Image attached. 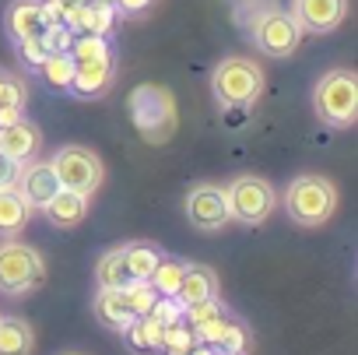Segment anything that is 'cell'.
I'll return each mask as SVG.
<instances>
[{"label": "cell", "instance_id": "22", "mask_svg": "<svg viewBox=\"0 0 358 355\" xmlns=\"http://www.w3.org/2000/svg\"><path fill=\"white\" fill-rule=\"evenodd\" d=\"M0 355H32V327L22 316H0Z\"/></svg>", "mask_w": 358, "mask_h": 355}, {"label": "cell", "instance_id": "20", "mask_svg": "<svg viewBox=\"0 0 358 355\" xmlns=\"http://www.w3.org/2000/svg\"><path fill=\"white\" fill-rule=\"evenodd\" d=\"M29 218H32V204L18 194V187L0 190V232L15 236L18 229L29 225Z\"/></svg>", "mask_w": 358, "mask_h": 355}, {"label": "cell", "instance_id": "27", "mask_svg": "<svg viewBox=\"0 0 358 355\" xmlns=\"http://www.w3.org/2000/svg\"><path fill=\"white\" fill-rule=\"evenodd\" d=\"M211 348H215L218 355H246V348H250V330H246V327L232 316Z\"/></svg>", "mask_w": 358, "mask_h": 355}, {"label": "cell", "instance_id": "3", "mask_svg": "<svg viewBox=\"0 0 358 355\" xmlns=\"http://www.w3.org/2000/svg\"><path fill=\"white\" fill-rule=\"evenodd\" d=\"M211 88L225 109H246L264 92V71L250 57H225L211 74Z\"/></svg>", "mask_w": 358, "mask_h": 355}, {"label": "cell", "instance_id": "4", "mask_svg": "<svg viewBox=\"0 0 358 355\" xmlns=\"http://www.w3.org/2000/svg\"><path fill=\"white\" fill-rule=\"evenodd\" d=\"M313 109L327 127H351L358 116V78L351 71H330L313 88Z\"/></svg>", "mask_w": 358, "mask_h": 355}, {"label": "cell", "instance_id": "18", "mask_svg": "<svg viewBox=\"0 0 358 355\" xmlns=\"http://www.w3.org/2000/svg\"><path fill=\"white\" fill-rule=\"evenodd\" d=\"M8 32L15 43L22 39H32V36H43L46 22H43V11H39V0H15L8 8Z\"/></svg>", "mask_w": 358, "mask_h": 355}, {"label": "cell", "instance_id": "37", "mask_svg": "<svg viewBox=\"0 0 358 355\" xmlns=\"http://www.w3.org/2000/svg\"><path fill=\"white\" fill-rule=\"evenodd\" d=\"M67 355H81V351H67Z\"/></svg>", "mask_w": 358, "mask_h": 355}, {"label": "cell", "instance_id": "5", "mask_svg": "<svg viewBox=\"0 0 358 355\" xmlns=\"http://www.w3.org/2000/svg\"><path fill=\"white\" fill-rule=\"evenodd\" d=\"M225 201H229V218H236L243 225H260L278 208L274 187L267 180H260V176H236L225 187Z\"/></svg>", "mask_w": 358, "mask_h": 355}, {"label": "cell", "instance_id": "23", "mask_svg": "<svg viewBox=\"0 0 358 355\" xmlns=\"http://www.w3.org/2000/svg\"><path fill=\"white\" fill-rule=\"evenodd\" d=\"M187 264L190 260H176V257H162L158 264H155V271H151V288L158 292V295H172L176 299V292H179V281H183V274H187Z\"/></svg>", "mask_w": 358, "mask_h": 355}, {"label": "cell", "instance_id": "34", "mask_svg": "<svg viewBox=\"0 0 358 355\" xmlns=\"http://www.w3.org/2000/svg\"><path fill=\"white\" fill-rule=\"evenodd\" d=\"M113 4H116V15H144L151 4H155V0H113Z\"/></svg>", "mask_w": 358, "mask_h": 355}, {"label": "cell", "instance_id": "25", "mask_svg": "<svg viewBox=\"0 0 358 355\" xmlns=\"http://www.w3.org/2000/svg\"><path fill=\"white\" fill-rule=\"evenodd\" d=\"M36 71L43 74V81H46L50 88L71 92V78H74V60H71V53H50Z\"/></svg>", "mask_w": 358, "mask_h": 355}, {"label": "cell", "instance_id": "21", "mask_svg": "<svg viewBox=\"0 0 358 355\" xmlns=\"http://www.w3.org/2000/svg\"><path fill=\"white\" fill-rule=\"evenodd\" d=\"M120 250H123V260H127V271H130L134 281H148L155 264L162 260V250L155 243H144V239H134V243H127Z\"/></svg>", "mask_w": 358, "mask_h": 355}, {"label": "cell", "instance_id": "26", "mask_svg": "<svg viewBox=\"0 0 358 355\" xmlns=\"http://www.w3.org/2000/svg\"><path fill=\"white\" fill-rule=\"evenodd\" d=\"M194 344H197V337H194L190 323L187 320H176V323H169L162 330V351L158 355H190Z\"/></svg>", "mask_w": 358, "mask_h": 355}, {"label": "cell", "instance_id": "38", "mask_svg": "<svg viewBox=\"0 0 358 355\" xmlns=\"http://www.w3.org/2000/svg\"><path fill=\"white\" fill-rule=\"evenodd\" d=\"M109 4H113V0H109Z\"/></svg>", "mask_w": 358, "mask_h": 355}, {"label": "cell", "instance_id": "7", "mask_svg": "<svg viewBox=\"0 0 358 355\" xmlns=\"http://www.w3.org/2000/svg\"><path fill=\"white\" fill-rule=\"evenodd\" d=\"M50 165H53V172H57V180H60L64 190H74V194H85V197H92L102 187V176H106L99 155L88 151V148H78V144L60 148L50 158Z\"/></svg>", "mask_w": 358, "mask_h": 355}, {"label": "cell", "instance_id": "8", "mask_svg": "<svg viewBox=\"0 0 358 355\" xmlns=\"http://www.w3.org/2000/svg\"><path fill=\"white\" fill-rule=\"evenodd\" d=\"M43 274H46V267H43L39 250H32L25 243H4L0 246V288L4 292H11V295L32 292L43 281Z\"/></svg>", "mask_w": 358, "mask_h": 355}, {"label": "cell", "instance_id": "28", "mask_svg": "<svg viewBox=\"0 0 358 355\" xmlns=\"http://www.w3.org/2000/svg\"><path fill=\"white\" fill-rule=\"evenodd\" d=\"M74 29H67L64 22H53V25H46L43 29V43H46V50L50 53H67L71 50V43H74Z\"/></svg>", "mask_w": 358, "mask_h": 355}, {"label": "cell", "instance_id": "29", "mask_svg": "<svg viewBox=\"0 0 358 355\" xmlns=\"http://www.w3.org/2000/svg\"><path fill=\"white\" fill-rule=\"evenodd\" d=\"M123 292H127V299H130V306H134L137 316H144L151 309V302L158 299V292L151 288V281H130V285H123Z\"/></svg>", "mask_w": 358, "mask_h": 355}, {"label": "cell", "instance_id": "2", "mask_svg": "<svg viewBox=\"0 0 358 355\" xmlns=\"http://www.w3.org/2000/svg\"><path fill=\"white\" fill-rule=\"evenodd\" d=\"M281 204L292 215V222L316 229L337 211V187L327 176H295L281 197Z\"/></svg>", "mask_w": 358, "mask_h": 355}, {"label": "cell", "instance_id": "33", "mask_svg": "<svg viewBox=\"0 0 358 355\" xmlns=\"http://www.w3.org/2000/svg\"><path fill=\"white\" fill-rule=\"evenodd\" d=\"M18 176H22V162H15L11 155L0 151V190L18 187Z\"/></svg>", "mask_w": 358, "mask_h": 355}, {"label": "cell", "instance_id": "12", "mask_svg": "<svg viewBox=\"0 0 358 355\" xmlns=\"http://www.w3.org/2000/svg\"><path fill=\"white\" fill-rule=\"evenodd\" d=\"M60 190V180L50 162H32L29 169H22L18 176V194L32 204V208H46L50 197Z\"/></svg>", "mask_w": 358, "mask_h": 355}, {"label": "cell", "instance_id": "36", "mask_svg": "<svg viewBox=\"0 0 358 355\" xmlns=\"http://www.w3.org/2000/svg\"><path fill=\"white\" fill-rule=\"evenodd\" d=\"M190 355H218V351H215L211 344H201V341H197V344L190 348Z\"/></svg>", "mask_w": 358, "mask_h": 355}, {"label": "cell", "instance_id": "13", "mask_svg": "<svg viewBox=\"0 0 358 355\" xmlns=\"http://www.w3.org/2000/svg\"><path fill=\"white\" fill-rule=\"evenodd\" d=\"M113 85V57H95V60H74V78L71 92L81 99H95Z\"/></svg>", "mask_w": 358, "mask_h": 355}, {"label": "cell", "instance_id": "30", "mask_svg": "<svg viewBox=\"0 0 358 355\" xmlns=\"http://www.w3.org/2000/svg\"><path fill=\"white\" fill-rule=\"evenodd\" d=\"M144 316H151V320H158L162 327H169V323H176V320H183V306H179L172 295H158Z\"/></svg>", "mask_w": 358, "mask_h": 355}, {"label": "cell", "instance_id": "31", "mask_svg": "<svg viewBox=\"0 0 358 355\" xmlns=\"http://www.w3.org/2000/svg\"><path fill=\"white\" fill-rule=\"evenodd\" d=\"M18 46V57L29 64V67H39L46 57H50V50H46V43H43V36H32V39H22V43H15Z\"/></svg>", "mask_w": 358, "mask_h": 355}, {"label": "cell", "instance_id": "16", "mask_svg": "<svg viewBox=\"0 0 358 355\" xmlns=\"http://www.w3.org/2000/svg\"><path fill=\"white\" fill-rule=\"evenodd\" d=\"M43 211L50 215V222H53L57 229H74V225L85 222V215H88V197L60 187V190L50 197V204H46Z\"/></svg>", "mask_w": 358, "mask_h": 355}, {"label": "cell", "instance_id": "15", "mask_svg": "<svg viewBox=\"0 0 358 355\" xmlns=\"http://www.w3.org/2000/svg\"><path fill=\"white\" fill-rule=\"evenodd\" d=\"M218 295V274L204 264H187V274L179 281V292H176V302L179 306H197V302H208Z\"/></svg>", "mask_w": 358, "mask_h": 355}, {"label": "cell", "instance_id": "1", "mask_svg": "<svg viewBox=\"0 0 358 355\" xmlns=\"http://www.w3.org/2000/svg\"><path fill=\"white\" fill-rule=\"evenodd\" d=\"M127 109H130V120H134V127L141 130L144 141L162 144L176 134V99H172L169 88L137 85L127 99Z\"/></svg>", "mask_w": 358, "mask_h": 355}, {"label": "cell", "instance_id": "24", "mask_svg": "<svg viewBox=\"0 0 358 355\" xmlns=\"http://www.w3.org/2000/svg\"><path fill=\"white\" fill-rule=\"evenodd\" d=\"M95 281H99V288H123V285L134 281L130 271H127L123 250H109V253H102V260H99V267H95Z\"/></svg>", "mask_w": 358, "mask_h": 355}, {"label": "cell", "instance_id": "9", "mask_svg": "<svg viewBox=\"0 0 358 355\" xmlns=\"http://www.w3.org/2000/svg\"><path fill=\"white\" fill-rule=\"evenodd\" d=\"M187 215L190 225L201 232H218L229 222V201H225V187L215 183H197L187 194Z\"/></svg>", "mask_w": 358, "mask_h": 355}, {"label": "cell", "instance_id": "19", "mask_svg": "<svg viewBox=\"0 0 358 355\" xmlns=\"http://www.w3.org/2000/svg\"><path fill=\"white\" fill-rule=\"evenodd\" d=\"M162 323L151 320V316H134L120 334L127 337V348L137 351V355H158L162 351Z\"/></svg>", "mask_w": 358, "mask_h": 355}, {"label": "cell", "instance_id": "35", "mask_svg": "<svg viewBox=\"0 0 358 355\" xmlns=\"http://www.w3.org/2000/svg\"><path fill=\"white\" fill-rule=\"evenodd\" d=\"M25 106H11V102H0V130L4 127H11V123H18V120H25V113H22Z\"/></svg>", "mask_w": 358, "mask_h": 355}, {"label": "cell", "instance_id": "17", "mask_svg": "<svg viewBox=\"0 0 358 355\" xmlns=\"http://www.w3.org/2000/svg\"><path fill=\"white\" fill-rule=\"evenodd\" d=\"M95 316L109 330H123L137 313H134V306H130V299H127L123 288H99V295H95Z\"/></svg>", "mask_w": 358, "mask_h": 355}, {"label": "cell", "instance_id": "11", "mask_svg": "<svg viewBox=\"0 0 358 355\" xmlns=\"http://www.w3.org/2000/svg\"><path fill=\"white\" fill-rule=\"evenodd\" d=\"M183 320L190 323V330H194V337H197L201 344H215L218 334L225 330V323L232 320V313H229V306L215 295V299H208V302L187 306V309H183Z\"/></svg>", "mask_w": 358, "mask_h": 355}, {"label": "cell", "instance_id": "32", "mask_svg": "<svg viewBox=\"0 0 358 355\" xmlns=\"http://www.w3.org/2000/svg\"><path fill=\"white\" fill-rule=\"evenodd\" d=\"M0 102L25 106V85H22L18 78H11L8 71H0Z\"/></svg>", "mask_w": 358, "mask_h": 355}, {"label": "cell", "instance_id": "6", "mask_svg": "<svg viewBox=\"0 0 358 355\" xmlns=\"http://www.w3.org/2000/svg\"><path fill=\"white\" fill-rule=\"evenodd\" d=\"M250 36H253V43H257L260 53L278 57V60H281V57H292V53L299 50V43H302L299 22L292 18V11H281L278 4L264 8V11L250 22Z\"/></svg>", "mask_w": 358, "mask_h": 355}, {"label": "cell", "instance_id": "14", "mask_svg": "<svg viewBox=\"0 0 358 355\" xmlns=\"http://www.w3.org/2000/svg\"><path fill=\"white\" fill-rule=\"evenodd\" d=\"M39 148H43V130L36 127V123H29V120H18V123H11V127H4L0 130V151L4 155H11L15 162H32L36 155H39Z\"/></svg>", "mask_w": 358, "mask_h": 355}, {"label": "cell", "instance_id": "10", "mask_svg": "<svg viewBox=\"0 0 358 355\" xmlns=\"http://www.w3.org/2000/svg\"><path fill=\"white\" fill-rule=\"evenodd\" d=\"M348 15V0H292V18L302 32H334Z\"/></svg>", "mask_w": 358, "mask_h": 355}]
</instances>
